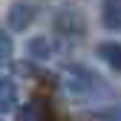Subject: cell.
<instances>
[{
	"instance_id": "277c9868",
	"label": "cell",
	"mask_w": 121,
	"mask_h": 121,
	"mask_svg": "<svg viewBox=\"0 0 121 121\" xmlns=\"http://www.w3.org/2000/svg\"><path fill=\"white\" fill-rule=\"evenodd\" d=\"M17 121H52V115H49V104L40 101V98L23 104V107L17 110Z\"/></svg>"
},
{
	"instance_id": "3957f363",
	"label": "cell",
	"mask_w": 121,
	"mask_h": 121,
	"mask_svg": "<svg viewBox=\"0 0 121 121\" xmlns=\"http://www.w3.org/2000/svg\"><path fill=\"white\" fill-rule=\"evenodd\" d=\"M38 12H40V9H38L35 0H14V3L9 6V12H6L9 29H12V32H26V29L35 23Z\"/></svg>"
},
{
	"instance_id": "52a82bcc",
	"label": "cell",
	"mask_w": 121,
	"mask_h": 121,
	"mask_svg": "<svg viewBox=\"0 0 121 121\" xmlns=\"http://www.w3.org/2000/svg\"><path fill=\"white\" fill-rule=\"evenodd\" d=\"M29 55H32L35 60H49L58 49H55V43H52V38H32L29 40Z\"/></svg>"
},
{
	"instance_id": "5b68a950",
	"label": "cell",
	"mask_w": 121,
	"mask_h": 121,
	"mask_svg": "<svg viewBox=\"0 0 121 121\" xmlns=\"http://www.w3.org/2000/svg\"><path fill=\"white\" fill-rule=\"evenodd\" d=\"M101 23L110 32H121V0H104L101 3Z\"/></svg>"
},
{
	"instance_id": "30bf717a",
	"label": "cell",
	"mask_w": 121,
	"mask_h": 121,
	"mask_svg": "<svg viewBox=\"0 0 121 121\" xmlns=\"http://www.w3.org/2000/svg\"><path fill=\"white\" fill-rule=\"evenodd\" d=\"M0 121H3V118H0Z\"/></svg>"
},
{
	"instance_id": "9c48e42d",
	"label": "cell",
	"mask_w": 121,
	"mask_h": 121,
	"mask_svg": "<svg viewBox=\"0 0 121 121\" xmlns=\"http://www.w3.org/2000/svg\"><path fill=\"white\" fill-rule=\"evenodd\" d=\"M12 55H14V43H12V35L0 29V66L12 64Z\"/></svg>"
},
{
	"instance_id": "ba28073f",
	"label": "cell",
	"mask_w": 121,
	"mask_h": 121,
	"mask_svg": "<svg viewBox=\"0 0 121 121\" xmlns=\"http://www.w3.org/2000/svg\"><path fill=\"white\" fill-rule=\"evenodd\" d=\"M17 104V86L9 78H0V112H9Z\"/></svg>"
},
{
	"instance_id": "6da1fadb",
	"label": "cell",
	"mask_w": 121,
	"mask_h": 121,
	"mask_svg": "<svg viewBox=\"0 0 121 121\" xmlns=\"http://www.w3.org/2000/svg\"><path fill=\"white\" fill-rule=\"evenodd\" d=\"M64 89L75 101H107V98H115V89L98 72L86 69V66H69L64 72Z\"/></svg>"
},
{
	"instance_id": "8992f818",
	"label": "cell",
	"mask_w": 121,
	"mask_h": 121,
	"mask_svg": "<svg viewBox=\"0 0 121 121\" xmlns=\"http://www.w3.org/2000/svg\"><path fill=\"white\" fill-rule=\"evenodd\" d=\"M95 52H98V58H101L110 69L121 72V43H115V40H104V43H98Z\"/></svg>"
},
{
	"instance_id": "7a4b0ae2",
	"label": "cell",
	"mask_w": 121,
	"mask_h": 121,
	"mask_svg": "<svg viewBox=\"0 0 121 121\" xmlns=\"http://www.w3.org/2000/svg\"><path fill=\"white\" fill-rule=\"evenodd\" d=\"M55 35L64 40H81L86 35V17L81 9L75 6H64L55 14Z\"/></svg>"
}]
</instances>
